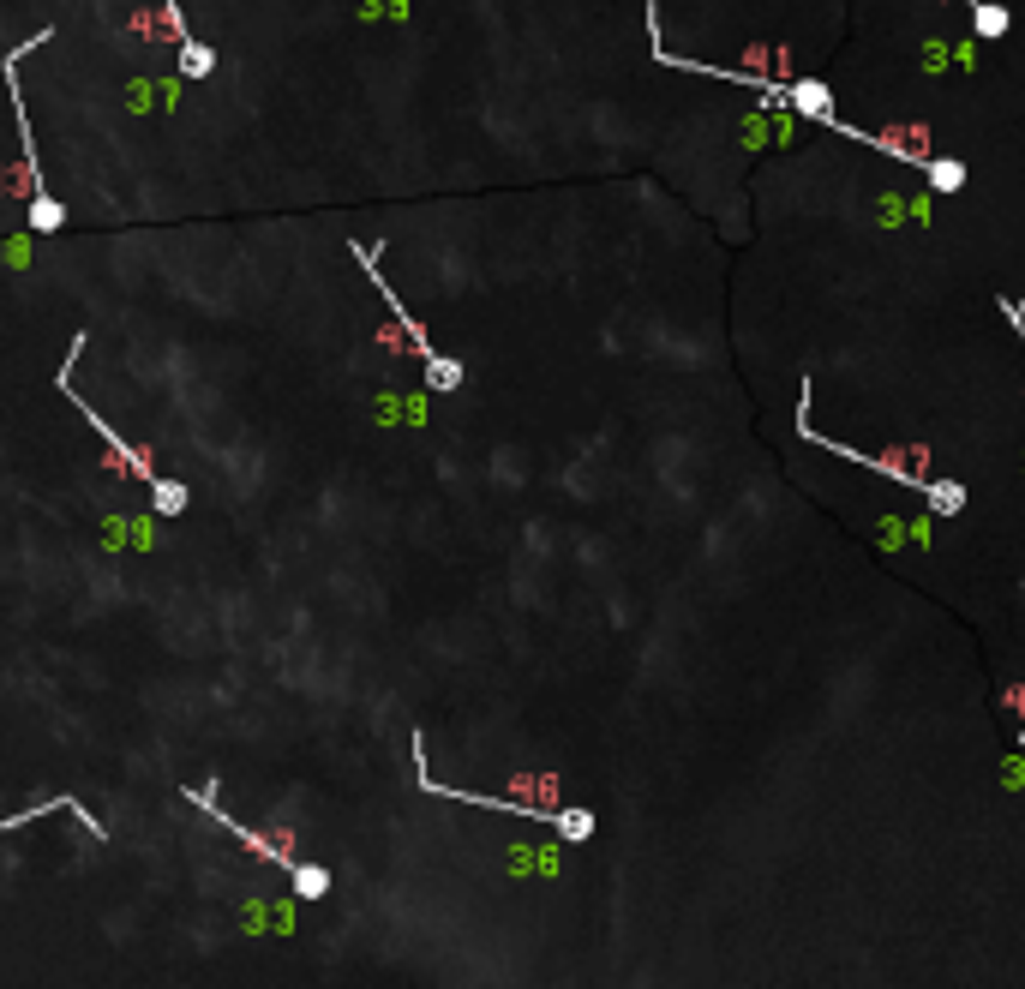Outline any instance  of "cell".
<instances>
[{"mask_svg":"<svg viewBox=\"0 0 1025 989\" xmlns=\"http://www.w3.org/2000/svg\"><path fill=\"white\" fill-rule=\"evenodd\" d=\"M84 348H90V336H72V348H66V360H60L54 384H60V396H66V402H72V408H78V414L90 420V432H96V438H102V444L114 450V462H126V468H132V474H138V480L150 486V480H156V468H150V450H144V444H126V438H120V432H114V426H108V420H102V414L90 408V396H78V384H72V372H78Z\"/></svg>","mask_w":1025,"mask_h":989,"instance_id":"6da1fadb","label":"cell"},{"mask_svg":"<svg viewBox=\"0 0 1025 989\" xmlns=\"http://www.w3.org/2000/svg\"><path fill=\"white\" fill-rule=\"evenodd\" d=\"M54 30L42 24L30 42H18V48H6V60H0V78H6V96H12V120H18V150H24V174H30V198H48V186H42V150H36V132H30V108H24V96H18V66H24V54L30 48H42Z\"/></svg>","mask_w":1025,"mask_h":989,"instance_id":"7a4b0ae2","label":"cell"},{"mask_svg":"<svg viewBox=\"0 0 1025 989\" xmlns=\"http://www.w3.org/2000/svg\"><path fill=\"white\" fill-rule=\"evenodd\" d=\"M180 798H186V804H192V810H204V816H210V822H216V828H228V834H234V840H240V846H246V852H264V858H282V846H276V840H264V834H252V828H246V822H234V816H228V810H216V798H210V792H198V786H186V792H180Z\"/></svg>","mask_w":1025,"mask_h":989,"instance_id":"3957f363","label":"cell"},{"mask_svg":"<svg viewBox=\"0 0 1025 989\" xmlns=\"http://www.w3.org/2000/svg\"><path fill=\"white\" fill-rule=\"evenodd\" d=\"M60 810H66V816H78V822L90 828V840H108V828L90 816V804H84V798H42V804H30V810H18V816H0V834H12V828H30L36 816H60Z\"/></svg>","mask_w":1025,"mask_h":989,"instance_id":"277c9868","label":"cell"},{"mask_svg":"<svg viewBox=\"0 0 1025 989\" xmlns=\"http://www.w3.org/2000/svg\"><path fill=\"white\" fill-rule=\"evenodd\" d=\"M186 498H192V492H186V480H168V474H156V480H150V510H156V516H180V510H186Z\"/></svg>","mask_w":1025,"mask_h":989,"instance_id":"5b68a950","label":"cell"},{"mask_svg":"<svg viewBox=\"0 0 1025 989\" xmlns=\"http://www.w3.org/2000/svg\"><path fill=\"white\" fill-rule=\"evenodd\" d=\"M288 876H294V900H324L330 894V870L324 864H294Z\"/></svg>","mask_w":1025,"mask_h":989,"instance_id":"8992f818","label":"cell"},{"mask_svg":"<svg viewBox=\"0 0 1025 989\" xmlns=\"http://www.w3.org/2000/svg\"><path fill=\"white\" fill-rule=\"evenodd\" d=\"M180 72H186L192 84H198V78H210V72H216V48H204L198 36H192V42H180Z\"/></svg>","mask_w":1025,"mask_h":989,"instance_id":"52a82bcc","label":"cell"},{"mask_svg":"<svg viewBox=\"0 0 1025 989\" xmlns=\"http://www.w3.org/2000/svg\"><path fill=\"white\" fill-rule=\"evenodd\" d=\"M30 228H36V234H60V228H66V204H60L54 192H48V198H30Z\"/></svg>","mask_w":1025,"mask_h":989,"instance_id":"ba28073f","label":"cell"},{"mask_svg":"<svg viewBox=\"0 0 1025 989\" xmlns=\"http://www.w3.org/2000/svg\"><path fill=\"white\" fill-rule=\"evenodd\" d=\"M972 24H978V36H1002V30H1008V6L978 0V6H972Z\"/></svg>","mask_w":1025,"mask_h":989,"instance_id":"9c48e42d","label":"cell"},{"mask_svg":"<svg viewBox=\"0 0 1025 989\" xmlns=\"http://www.w3.org/2000/svg\"><path fill=\"white\" fill-rule=\"evenodd\" d=\"M792 102H798L804 114H816V120H834V114H828V102H822V84H798V90H792Z\"/></svg>","mask_w":1025,"mask_h":989,"instance_id":"30bf717a","label":"cell"},{"mask_svg":"<svg viewBox=\"0 0 1025 989\" xmlns=\"http://www.w3.org/2000/svg\"><path fill=\"white\" fill-rule=\"evenodd\" d=\"M930 180H936L942 192H960V186H966V168H960V162H930Z\"/></svg>","mask_w":1025,"mask_h":989,"instance_id":"8fae6325","label":"cell"},{"mask_svg":"<svg viewBox=\"0 0 1025 989\" xmlns=\"http://www.w3.org/2000/svg\"><path fill=\"white\" fill-rule=\"evenodd\" d=\"M558 828H564V840H588V828H594V822H588V810H564V816H558Z\"/></svg>","mask_w":1025,"mask_h":989,"instance_id":"7c38bea8","label":"cell"},{"mask_svg":"<svg viewBox=\"0 0 1025 989\" xmlns=\"http://www.w3.org/2000/svg\"><path fill=\"white\" fill-rule=\"evenodd\" d=\"M162 18H168L174 42H192V30H186V12H180V0H162Z\"/></svg>","mask_w":1025,"mask_h":989,"instance_id":"4fadbf2b","label":"cell"}]
</instances>
